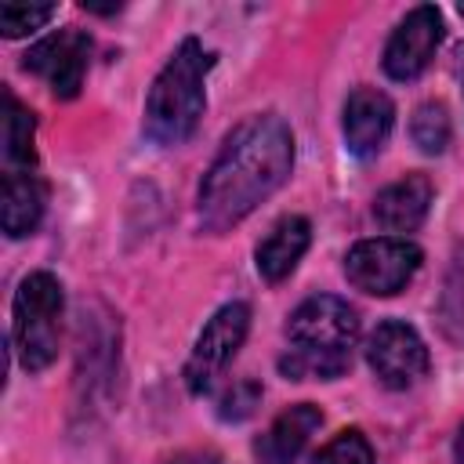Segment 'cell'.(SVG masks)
I'll return each instance as SVG.
<instances>
[{"mask_svg":"<svg viewBox=\"0 0 464 464\" xmlns=\"http://www.w3.org/2000/svg\"><path fill=\"white\" fill-rule=\"evenodd\" d=\"M294 167V134L283 116L261 112L243 120L221 145L199 185V225L225 232L265 203Z\"/></svg>","mask_w":464,"mask_h":464,"instance_id":"1","label":"cell"},{"mask_svg":"<svg viewBox=\"0 0 464 464\" xmlns=\"http://www.w3.org/2000/svg\"><path fill=\"white\" fill-rule=\"evenodd\" d=\"M290 348L279 359L290 381H337L352 366V348L359 337V315L348 301L334 294H315L297 304L286 323Z\"/></svg>","mask_w":464,"mask_h":464,"instance_id":"2","label":"cell"},{"mask_svg":"<svg viewBox=\"0 0 464 464\" xmlns=\"http://www.w3.org/2000/svg\"><path fill=\"white\" fill-rule=\"evenodd\" d=\"M210 65H214V54L196 36L181 40L178 51L167 58V65L160 69L145 98V134L156 145H181L196 130L207 105L203 83Z\"/></svg>","mask_w":464,"mask_h":464,"instance_id":"3","label":"cell"},{"mask_svg":"<svg viewBox=\"0 0 464 464\" xmlns=\"http://www.w3.org/2000/svg\"><path fill=\"white\" fill-rule=\"evenodd\" d=\"M62 283L51 272H29L14 290V348L25 370H44L58 355Z\"/></svg>","mask_w":464,"mask_h":464,"instance_id":"4","label":"cell"},{"mask_svg":"<svg viewBox=\"0 0 464 464\" xmlns=\"http://www.w3.org/2000/svg\"><path fill=\"white\" fill-rule=\"evenodd\" d=\"M420 268V246L399 236H381V239H362L348 250L344 257V276L355 290L373 294V297H392L399 294Z\"/></svg>","mask_w":464,"mask_h":464,"instance_id":"5","label":"cell"},{"mask_svg":"<svg viewBox=\"0 0 464 464\" xmlns=\"http://www.w3.org/2000/svg\"><path fill=\"white\" fill-rule=\"evenodd\" d=\"M246 330H250V308L243 301L221 304L210 315V323L203 326V334H199V341H196V348L185 362V384H188L192 395L210 392V384L221 377V370L239 352Z\"/></svg>","mask_w":464,"mask_h":464,"instance_id":"6","label":"cell"},{"mask_svg":"<svg viewBox=\"0 0 464 464\" xmlns=\"http://www.w3.org/2000/svg\"><path fill=\"white\" fill-rule=\"evenodd\" d=\"M366 362L384 388L406 392L428 373V344L420 341V334L410 323L388 319L370 334Z\"/></svg>","mask_w":464,"mask_h":464,"instance_id":"7","label":"cell"},{"mask_svg":"<svg viewBox=\"0 0 464 464\" xmlns=\"http://www.w3.org/2000/svg\"><path fill=\"white\" fill-rule=\"evenodd\" d=\"M91 62V36L83 29H58L29 47L25 69L36 72L54 98H76L83 87V72Z\"/></svg>","mask_w":464,"mask_h":464,"instance_id":"8","label":"cell"},{"mask_svg":"<svg viewBox=\"0 0 464 464\" xmlns=\"http://www.w3.org/2000/svg\"><path fill=\"white\" fill-rule=\"evenodd\" d=\"M442 44V14L439 7L431 4H420L413 7L399 25L395 33L388 36V47H384V72L399 83L406 80H417L431 58H435V47Z\"/></svg>","mask_w":464,"mask_h":464,"instance_id":"9","label":"cell"},{"mask_svg":"<svg viewBox=\"0 0 464 464\" xmlns=\"http://www.w3.org/2000/svg\"><path fill=\"white\" fill-rule=\"evenodd\" d=\"M395 109L392 98L377 87H355L344 102V145L352 156L370 160L381 152V145L388 141Z\"/></svg>","mask_w":464,"mask_h":464,"instance_id":"10","label":"cell"},{"mask_svg":"<svg viewBox=\"0 0 464 464\" xmlns=\"http://www.w3.org/2000/svg\"><path fill=\"white\" fill-rule=\"evenodd\" d=\"M431 196H435V188L424 174H406V178H399V181H392L388 188L377 192L373 218L388 232H413L428 218Z\"/></svg>","mask_w":464,"mask_h":464,"instance_id":"11","label":"cell"},{"mask_svg":"<svg viewBox=\"0 0 464 464\" xmlns=\"http://www.w3.org/2000/svg\"><path fill=\"white\" fill-rule=\"evenodd\" d=\"M323 424V413L319 406L312 402H297L290 410H283L272 428L257 439L254 453H257V464H294L297 453L304 450V442L312 439V431Z\"/></svg>","mask_w":464,"mask_h":464,"instance_id":"12","label":"cell"},{"mask_svg":"<svg viewBox=\"0 0 464 464\" xmlns=\"http://www.w3.org/2000/svg\"><path fill=\"white\" fill-rule=\"evenodd\" d=\"M308 243H312V225H308V218L290 214V218L276 221L272 232H268V236L257 243V250H254V265H257L261 279H268V283L286 279V276L297 268V261H301V254L308 250Z\"/></svg>","mask_w":464,"mask_h":464,"instance_id":"13","label":"cell"},{"mask_svg":"<svg viewBox=\"0 0 464 464\" xmlns=\"http://www.w3.org/2000/svg\"><path fill=\"white\" fill-rule=\"evenodd\" d=\"M44 203H47V188L36 174H29V170L4 174V210H0V218H4V232L11 239H22L40 225Z\"/></svg>","mask_w":464,"mask_h":464,"instance_id":"14","label":"cell"},{"mask_svg":"<svg viewBox=\"0 0 464 464\" xmlns=\"http://www.w3.org/2000/svg\"><path fill=\"white\" fill-rule=\"evenodd\" d=\"M4 102H7V116H4V152H7V163L29 170L36 163V149H33L36 120H33V112L11 91L4 94Z\"/></svg>","mask_w":464,"mask_h":464,"instance_id":"15","label":"cell"},{"mask_svg":"<svg viewBox=\"0 0 464 464\" xmlns=\"http://www.w3.org/2000/svg\"><path fill=\"white\" fill-rule=\"evenodd\" d=\"M439 326L453 344H464V246H457L439 294Z\"/></svg>","mask_w":464,"mask_h":464,"instance_id":"16","label":"cell"},{"mask_svg":"<svg viewBox=\"0 0 464 464\" xmlns=\"http://www.w3.org/2000/svg\"><path fill=\"white\" fill-rule=\"evenodd\" d=\"M410 134H413V141H417L420 152H428V156L446 152V145H450V116H446V109H442L439 102L420 105V109L413 112Z\"/></svg>","mask_w":464,"mask_h":464,"instance_id":"17","label":"cell"},{"mask_svg":"<svg viewBox=\"0 0 464 464\" xmlns=\"http://www.w3.org/2000/svg\"><path fill=\"white\" fill-rule=\"evenodd\" d=\"M51 18H54V4H18V0L0 4V33L7 40L25 36V33H36Z\"/></svg>","mask_w":464,"mask_h":464,"instance_id":"18","label":"cell"},{"mask_svg":"<svg viewBox=\"0 0 464 464\" xmlns=\"http://www.w3.org/2000/svg\"><path fill=\"white\" fill-rule=\"evenodd\" d=\"M312 464H373V450L359 428H348V431H337Z\"/></svg>","mask_w":464,"mask_h":464,"instance_id":"19","label":"cell"},{"mask_svg":"<svg viewBox=\"0 0 464 464\" xmlns=\"http://www.w3.org/2000/svg\"><path fill=\"white\" fill-rule=\"evenodd\" d=\"M257 402H261V384H254V381H239V384H232V388L221 395V402H218V417H221V420H243V417L254 413Z\"/></svg>","mask_w":464,"mask_h":464,"instance_id":"20","label":"cell"},{"mask_svg":"<svg viewBox=\"0 0 464 464\" xmlns=\"http://www.w3.org/2000/svg\"><path fill=\"white\" fill-rule=\"evenodd\" d=\"M174 464H218L210 453H196V457H181V460H174Z\"/></svg>","mask_w":464,"mask_h":464,"instance_id":"21","label":"cell"},{"mask_svg":"<svg viewBox=\"0 0 464 464\" xmlns=\"http://www.w3.org/2000/svg\"><path fill=\"white\" fill-rule=\"evenodd\" d=\"M457 460L464 464V428H460V435H457Z\"/></svg>","mask_w":464,"mask_h":464,"instance_id":"22","label":"cell"},{"mask_svg":"<svg viewBox=\"0 0 464 464\" xmlns=\"http://www.w3.org/2000/svg\"><path fill=\"white\" fill-rule=\"evenodd\" d=\"M457 11H460V14H464V4H460V7H457Z\"/></svg>","mask_w":464,"mask_h":464,"instance_id":"23","label":"cell"}]
</instances>
